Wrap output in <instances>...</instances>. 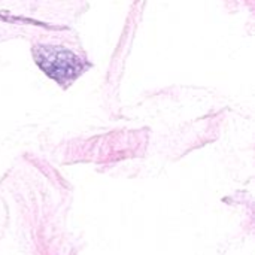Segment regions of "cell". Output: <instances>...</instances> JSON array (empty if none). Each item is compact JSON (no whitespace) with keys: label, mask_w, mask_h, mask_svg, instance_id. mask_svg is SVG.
<instances>
[{"label":"cell","mask_w":255,"mask_h":255,"mask_svg":"<svg viewBox=\"0 0 255 255\" xmlns=\"http://www.w3.org/2000/svg\"><path fill=\"white\" fill-rule=\"evenodd\" d=\"M33 57L43 73L61 87L73 82L87 67L82 58L61 46L37 45L33 48Z\"/></svg>","instance_id":"1"}]
</instances>
